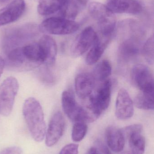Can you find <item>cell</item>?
Returning a JSON list of instances; mask_svg holds the SVG:
<instances>
[{
  "label": "cell",
  "mask_w": 154,
  "mask_h": 154,
  "mask_svg": "<svg viewBox=\"0 0 154 154\" xmlns=\"http://www.w3.org/2000/svg\"><path fill=\"white\" fill-rule=\"evenodd\" d=\"M142 52L146 62L150 65H152L154 60V40L153 35L144 44Z\"/></svg>",
  "instance_id": "25"
},
{
  "label": "cell",
  "mask_w": 154,
  "mask_h": 154,
  "mask_svg": "<svg viewBox=\"0 0 154 154\" xmlns=\"http://www.w3.org/2000/svg\"><path fill=\"white\" fill-rule=\"evenodd\" d=\"M61 7V4L56 0H39L37 10L39 14L47 16L59 11Z\"/></svg>",
  "instance_id": "22"
},
{
  "label": "cell",
  "mask_w": 154,
  "mask_h": 154,
  "mask_svg": "<svg viewBox=\"0 0 154 154\" xmlns=\"http://www.w3.org/2000/svg\"><path fill=\"white\" fill-rule=\"evenodd\" d=\"M5 65V62L4 60L2 57H0V77L2 74Z\"/></svg>",
  "instance_id": "30"
},
{
  "label": "cell",
  "mask_w": 154,
  "mask_h": 154,
  "mask_svg": "<svg viewBox=\"0 0 154 154\" xmlns=\"http://www.w3.org/2000/svg\"><path fill=\"white\" fill-rule=\"evenodd\" d=\"M106 6L114 13L140 14L143 6L137 0H107Z\"/></svg>",
  "instance_id": "14"
},
{
  "label": "cell",
  "mask_w": 154,
  "mask_h": 154,
  "mask_svg": "<svg viewBox=\"0 0 154 154\" xmlns=\"http://www.w3.org/2000/svg\"><path fill=\"white\" fill-rule=\"evenodd\" d=\"M24 0H13L0 10V27L19 20L25 10Z\"/></svg>",
  "instance_id": "12"
},
{
  "label": "cell",
  "mask_w": 154,
  "mask_h": 154,
  "mask_svg": "<svg viewBox=\"0 0 154 154\" xmlns=\"http://www.w3.org/2000/svg\"><path fill=\"white\" fill-rule=\"evenodd\" d=\"M39 32V26L32 23L7 29L4 32L2 41L4 52L7 54L13 50L30 43Z\"/></svg>",
  "instance_id": "3"
},
{
  "label": "cell",
  "mask_w": 154,
  "mask_h": 154,
  "mask_svg": "<svg viewBox=\"0 0 154 154\" xmlns=\"http://www.w3.org/2000/svg\"><path fill=\"white\" fill-rule=\"evenodd\" d=\"M112 73L111 63L107 60H104L97 65L92 75L96 81L102 82L108 79Z\"/></svg>",
  "instance_id": "21"
},
{
  "label": "cell",
  "mask_w": 154,
  "mask_h": 154,
  "mask_svg": "<svg viewBox=\"0 0 154 154\" xmlns=\"http://www.w3.org/2000/svg\"><path fill=\"white\" fill-rule=\"evenodd\" d=\"M79 5L77 0H68L59 11L60 17L73 20L78 14Z\"/></svg>",
  "instance_id": "23"
},
{
  "label": "cell",
  "mask_w": 154,
  "mask_h": 154,
  "mask_svg": "<svg viewBox=\"0 0 154 154\" xmlns=\"http://www.w3.org/2000/svg\"><path fill=\"white\" fill-rule=\"evenodd\" d=\"M38 42L42 49L45 57L44 64L47 66H52L55 64L57 57L56 42L50 36L45 35L41 38Z\"/></svg>",
  "instance_id": "17"
},
{
  "label": "cell",
  "mask_w": 154,
  "mask_h": 154,
  "mask_svg": "<svg viewBox=\"0 0 154 154\" xmlns=\"http://www.w3.org/2000/svg\"><path fill=\"white\" fill-rule=\"evenodd\" d=\"M133 83L142 92L154 93V78L150 69L145 65L137 64L131 71Z\"/></svg>",
  "instance_id": "9"
},
{
  "label": "cell",
  "mask_w": 154,
  "mask_h": 154,
  "mask_svg": "<svg viewBox=\"0 0 154 154\" xmlns=\"http://www.w3.org/2000/svg\"><path fill=\"white\" fill-rule=\"evenodd\" d=\"M21 148L18 146L7 147L0 152V154H22Z\"/></svg>",
  "instance_id": "28"
},
{
  "label": "cell",
  "mask_w": 154,
  "mask_h": 154,
  "mask_svg": "<svg viewBox=\"0 0 154 154\" xmlns=\"http://www.w3.org/2000/svg\"><path fill=\"white\" fill-rule=\"evenodd\" d=\"M79 24L73 20L61 17H52L46 19L39 26L40 32L57 35H69L76 32Z\"/></svg>",
  "instance_id": "7"
},
{
  "label": "cell",
  "mask_w": 154,
  "mask_h": 154,
  "mask_svg": "<svg viewBox=\"0 0 154 154\" xmlns=\"http://www.w3.org/2000/svg\"><path fill=\"white\" fill-rule=\"evenodd\" d=\"M121 154H132L131 153L128 152H124Z\"/></svg>",
  "instance_id": "34"
},
{
  "label": "cell",
  "mask_w": 154,
  "mask_h": 154,
  "mask_svg": "<svg viewBox=\"0 0 154 154\" xmlns=\"http://www.w3.org/2000/svg\"><path fill=\"white\" fill-rule=\"evenodd\" d=\"M86 154H99V152L97 148L92 147L88 151Z\"/></svg>",
  "instance_id": "31"
},
{
  "label": "cell",
  "mask_w": 154,
  "mask_h": 154,
  "mask_svg": "<svg viewBox=\"0 0 154 154\" xmlns=\"http://www.w3.org/2000/svg\"><path fill=\"white\" fill-rule=\"evenodd\" d=\"M112 83L110 80L100 82L87 100L86 108L96 119L109 106L111 100Z\"/></svg>",
  "instance_id": "5"
},
{
  "label": "cell",
  "mask_w": 154,
  "mask_h": 154,
  "mask_svg": "<svg viewBox=\"0 0 154 154\" xmlns=\"http://www.w3.org/2000/svg\"><path fill=\"white\" fill-rule=\"evenodd\" d=\"M134 104L140 109L153 110L154 109V93L142 91L135 98Z\"/></svg>",
  "instance_id": "24"
},
{
  "label": "cell",
  "mask_w": 154,
  "mask_h": 154,
  "mask_svg": "<svg viewBox=\"0 0 154 154\" xmlns=\"http://www.w3.org/2000/svg\"><path fill=\"white\" fill-rule=\"evenodd\" d=\"M56 1L58 2H59L61 4V5H62L64 4L68 0H56Z\"/></svg>",
  "instance_id": "32"
},
{
  "label": "cell",
  "mask_w": 154,
  "mask_h": 154,
  "mask_svg": "<svg viewBox=\"0 0 154 154\" xmlns=\"http://www.w3.org/2000/svg\"><path fill=\"white\" fill-rule=\"evenodd\" d=\"M142 132H136L127 137L132 154H143L145 150V139Z\"/></svg>",
  "instance_id": "20"
},
{
  "label": "cell",
  "mask_w": 154,
  "mask_h": 154,
  "mask_svg": "<svg viewBox=\"0 0 154 154\" xmlns=\"http://www.w3.org/2000/svg\"><path fill=\"white\" fill-rule=\"evenodd\" d=\"M18 81L14 77L5 79L0 85V113L8 116L11 113L19 90Z\"/></svg>",
  "instance_id": "8"
},
{
  "label": "cell",
  "mask_w": 154,
  "mask_h": 154,
  "mask_svg": "<svg viewBox=\"0 0 154 154\" xmlns=\"http://www.w3.org/2000/svg\"><path fill=\"white\" fill-rule=\"evenodd\" d=\"M9 1V0H0V2H7V1Z\"/></svg>",
  "instance_id": "33"
},
{
  "label": "cell",
  "mask_w": 154,
  "mask_h": 154,
  "mask_svg": "<svg viewBox=\"0 0 154 154\" xmlns=\"http://www.w3.org/2000/svg\"><path fill=\"white\" fill-rule=\"evenodd\" d=\"M6 55V66L18 71L31 70L45 62V57L39 42L28 43Z\"/></svg>",
  "instance_id": "1"
},
{
  "label": "cell",
  "mask_w": 154,
  "mask_h": 154,
  "mask_svg": "<svg viewBox=\"0 0 154 154\" xmlns=\"http://www.w3.org/2000/svg\"><path fill=\"white\" fill-rule=\"evenodd\" d=\"M105 137L108 147L115 152H121L125 145V137L121 129L115 127H108L105 130Z\"/></svg>",
  "instance_id": "18"
},
{
  "label": "cell",
  "mask_w": 154,
  "mask_h": 154,
  "mask_svg": "<svg viewBox=\"0 0 154 154\" xmlns=\"http://www.w3.org/2000/svg\"><path fill=\"white\" fill-rule=\"evenodd\" d=\"M96 146L102 154H111L110 150L108 148L107 146L101 141H97Z\"/></svg>",
  "instance_id": "29"
},
{
  "label": "cell",
  "mask_w": 154,
  "mask_h": 154,
  "mask_svg": "<svg viewBox=\"0 0 154 154\" xmlns=\"http://www.w3.org/2000/svg\"><path fill=\"white\" fill-rule=\"evenodd\" d=\"M98 38V34L91 27L85 28L75 40L71 48V54L74 57L82 56L91 48Z\"/></svg>",
  "instance_id": "10"
},
{
  "label": "cell",
  "mask_w": 154,
  "mask_h": 154,
  "mask_svg": "<svg viewBox=\"0 0 154 154\" xmlns=\"http://www.w3.org/2000/svg\"><path fill=\"white\" fill-rule=\"evenodd\" d=\"M88 126L83 122L75 123L72 128L71 137L73 141L79 142L82 141L87 132Z\"/></svg>",
  "instance_id": "26"
},
{
  "label": "cell",
  "mask_w": 154,
  "mask_h": 154,
  "mask_svg": "<svg viewBox=\"0 0 154 154\" xmlns=\"http://www.w3.org/2000/svg\"><path fill=\"white\" fill-rule=\"evenodd\" d=\"M78 145L69 144L61 149L59 154H78Z\"/></svg>",
  "instance_id": "27"
},
{
  "label": "cell",
  "mask_w": 154,
  "mask_h": 154,
  "mask_svg": "<svg viewBox=\"0 0 154 154\" xmlns=\"http://www.w3.org/2000/svg\"><path fill=\"white\" fill-rule=\"evenodd\" d=\"M23 114L32 137L36 142H42L46 135V125L43 110L39 101L33 97L26 100Z\"/></svg>",
  "instance_id": "2"
},
{
  "label": "cell",
  "mask_w": 154,
  "mask_h": 154,
  "mask_svg": "<svg viewBox=\"0 0 154 154\" xmlns=\"http://www.w3.org/2000/svg\"><path fill=\"white\" fill-rule=\"evenodd\" d=\"M96 82L92 74L82 73L78 75L75 82V90L78 97L81 99H87L96 88Z\"/></svg>",
  "instance_id": "15"
},
{
  "label": "cell",
  "mask_w": 154,
  "mask_h": 154,
  "mask_svg": "<svg viewBox=\"0 0 154 154\" xmlns=\"http://www.w3.org/2000/svg\"><path fill=\"white\" fill-rule=\"evenodd\" d=\"M62 109L65 115L74 123H92L97 119L88 110L80 105L70 91H65L61 96Z\"/></svg>",
  "instance_id": "6"
},
{
  "label": "cell",
  "mask_w": 154,
  "mask_h": 154,
  "mask_svg": "<svg viewBox=\"0 0 154 154\" xmlns=\"http://www.w3.org/2000/svg\"><path fill=\"white\" fill-rule=\"evenodd\" d=\"M134 104L127 91L124 88L118 91L116 101L115 115L118 119L126 120L134 114Z\"/></svg>",
  "instance_id": "13"
},
{
  "label": "cell",
  "mask_w": 154,
  "mask_h": 154,
  "mask_svg": "<svg viewBox=\"0 0 154 154\" xmlns=\"http://www.w3.org/2000/svg\"><path fill=\"white\" fill-rule=\"evenodd\" d=\"M136 37L126 40L120 45L118 49V58L122 63H126L135 59L140 52L139 42Z\"/></svg>",
  "instance_id": "16"
},
{
  "label": "cell",
  "mask_w": 154,
  "mask_h": 154,
  "mask_svg": "<svg viewBox=\"0 0 154 154\" xmlns=\"http://www.w3.org/2000/svg\"><path fill=\"white\" fill-rule=\"evenodd\" d=\"M111 40L100 37L98 38L91 48L90 49L86 57V63L91 66L98 62L103 55Z\"/></svg>",
  "instance_id": "19"
},
{
  "label": "cell",
  "mask_w": 154,
  "mask_h": 154,
  "mask_svg": "<svg viewBox=\"0 0 154 154\" xmlns=\"http://www.w3.org/2000/svg\"><path fill=\"white\" fill-rule=\"evenodd\" d=\"M88 11L91 17L96 21L100 37L112 40L115 32L116 18L115 13L106 5L91 2Z\"/></svg>",
  "instance_id": "4"
},
{
  "label": "cell",
  "mask_w": 154,
  "mask_h": 154,
  "mask_svg": "<svg viewBox=\"0 0 154 154\" xmlns=\"http://www.w3.org/2000/svg\"><path fill=\"white\" fill-rule=\"evenodd\" d=\"M65 121L61 112H56L52 117L46 133L45 143L52 147L57 143L64 133Z\"/></svg>",
  "instance_id": "11"
}]
</instances>
